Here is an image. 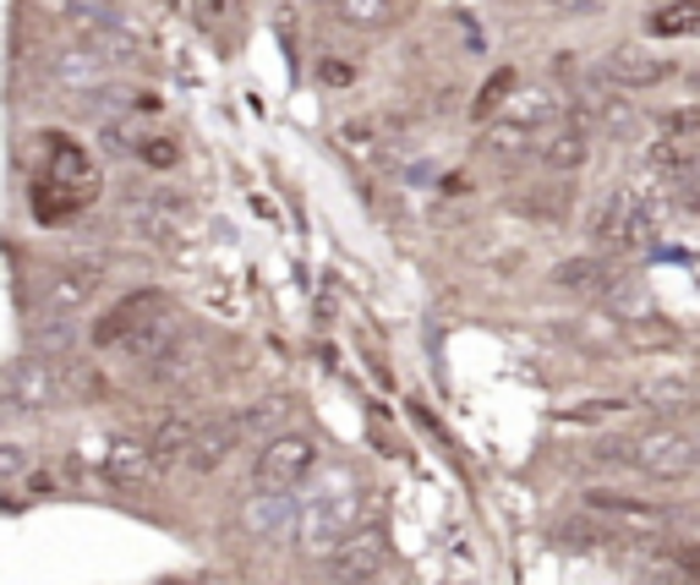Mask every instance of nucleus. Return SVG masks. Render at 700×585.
I'll return each mask as SVG.
<instances>
[{"instance_id": "8", "label": "nucleus", "mask_w": 700, "mask_h": 585, "mask_svg": "<svg viewBox=\"0 0 700 585\" xmlns=\"http://www.w3.org/2000/svg\"><path fill=\"white\" fill-rule=\"evenodd\" d=\"M105 285V262L93 258H77V262H56L45 279H39V313L45 318H71L82 313Z\"/></svg>"}, {"instance_id": "14", "label": "nucleus", "mask_w": 700, "mask_h": 585, "mask_svg": "<svg viewBox=\"0 0 700 585\" xmlns=\"http://www.w3.org/2000/svg\"><path fill=\"white\" fill-rule=\"evenodd\" d=\"M296 498L290 493H257L253 487V498L241 504V531L247 536H257V542H279V536H290L296 531Z\"/></svg>"}, {"instance_id": "4", "label": "nucleus", "mask_w": 700, "mask_h": 585, "mask_svg": "<svg viewBox=\"0 0 700 585\" xmlns=\"http://www.w3.org/2000/svg\"><path fill=\"white\" fill-rule=\"evenodd\" d=\"M61 33L71 44H82V50H99L105 61H131L137 56V39H131L127 28L116 22V11H105V6H93V0H66L61 11Z\"/></svg>"}, {"instance_id": "17", "label": "nucleus", "mask_w": 700, "mask_h": 585, "mask_svg": "<svg viewBox=\"0 0 700 585\" xmlns=\"http://www.w3.org/2000/svg\"><path fill=\"white\" fill-rule=\"evenodd\" d=\"M241 416H225V422H197V438H191V449L181 465H191L197 476H208V470H219L225 459H230V449L241 444Z\"/></svg>"}, {"instance_id": "19", "label": "nucleus", "mask_w": 700, "mask_h": 585, "mask_svg": "<svg viewBox=\"0 0 700 585\" xmlns=\"http://www.w3.org/2000/svg\"><path fill=\"white\" fill-rule=\"evenodd\" d=\"M559 542L574 547V553H619V547H624V536L608 520H597L591 509H585V515H570V520L559 525Z\"/></svg>"}, {"instance_id": "31", "label": "nucleus", "mask_w": 700, "mask_h": 585, "mask_svg": "<svg viewBox=\"0 0 700 585\" xmlns=\"http://www.w3.org/2000/svg\"><path fill=\"white\" fill-rule=\"evenodd\" d=\"M165 585H191V581H165Z\"/></svg>"}, {"instance_id": "2", "label": "nucleus", "mask_w": 700, "mask_h": 585, "mask_svg": "<svg viewBox=\"0 0 700 585\" xmlns=\"http://www.w3.org/2000/svg\"><path fill=\"white\" fill-rule=\"evenodd\" d=\"M619 459L651 482H690L700 470V427H684V422L645 427L619 444Z\"/></svg>"}, {"instance_id": "1", "label": "nucleus", "mask_w": 700, "mask_h": 585, "mask_svg": "<svg viewBox=\"0 0 700 585\" xmlns=\"http://www.w3.org/2000/svg\"><path fill=\"white\" fill-rule=\"evenodd\" d=\"M356 525H362V482L351 470H334L296 515V547L307 558H328Z\"/></svg>"}, {"instance_id": "29", "label": "nucleus", "mask_w": 700, "mask_h": 585, "mask_svg": "<svg viewBox=\"0 0 700 585\" xmlns=\"http://www.w3.org/2000/svg\"><path fill=\"white\" fill-rule=\"evenodd\" d=\"M553 11H564V17H597L602 11V0H548Z\"/></svg>"}, {"instance_id": "13", "label": "nucleus", "mask_w": 700, "mask_h": 585, "mask_svg": "<svg viewBox=\"0 0 700 585\" xmlns=\"http://www.w3.org/2000/svg\"><path fill=\"white\" fill-rule=\"evenodd\" d=\"M121 219H127V230L137 241H176V230H181V202L176 197H127V208H121Z\"/></svg>"}, {"instance_id": "5", "label": "nucleus", "mask_w": 700, "mask_h": 585, "mask_svg": "<svg viewBox=\"0 0 700 585\" xmlns=\"http://www.w3.org/2000/svg\"><path fill=\"white\" fill-rule=\"evenodd\" d=\"M318 465V444L307 433H279L268 438L253 459V487L257 493H296Z\"/></svg>"}, {"instance_id": "15", "label": "nucleus", "mask_w": 700, "mask_h": 585, "mask_svg": "<svg viewBox=\"0 0 700 585\" xmlns=\"http://www.w3.org/2000/svg\"><path fill=\"white\" fill-rule=\"evenodd\" d=\"M602 77H608L613 88H657V82L673 77V61H662V56H651V50H640V44H619V50H608Z\"/></svg>"}, {"instance_id": "23", "label": "nucleus", "mask_w": 700, "mask_h": 585, "mask_svg": "<svg viewBox=\"0 0 700 585\" xmlns=\"http://www.w3.org/2000/svg\"><path fill=\"white\" fill-rule=\"evenodd\" d=\"M191 438H197V422H191V416H165V422L148 433V449H154L159 465H176V459H187Z\"/></svg>"}, {"instance_id": "21", "label": "nucleus", "mask_w": 700, "mask_h": 585, "mask_svg": "<svg viewBox=\"0 0 700 585\" xmlns=\"http://www.w3.org/2000/svg\"><path fill=\"white\" fill-rule=\"evenodd\" d=\"M553 285H559V290H580V296L613 290V262L608 258H570V262L553 268Z\"/></svg>"}, {"instance_id": "9", "label": "nucleus", "mask_w": 700, "mask_h": 585, "mask_svg": "<svg viewBox=\"0 0 700 585\" xmlns=\"http://www.w3.org/2000/svg\"><path fill=\"white\" fill-rule=\"evenodd\" d=\"M159 318H170V296H159V290H131L121 296L99 324H93V345L99 350H121L127 339H137L148 324H159Z\"/></svg>"}, {"instance_id": "20", "label": "nucleus", "mask_w": 700, "mask_h": 585, "mask_svg": "<svg viewBox=\"0 0 700 585\" xmlns=\"http://www.w3.org/2000/svg\"><path fill=\"white\" fill-rule=\"evenodd\" d=\"M504 110H510L514 127L531 131V137H536V131H548L553 121H564V110H559V99H553L548 88H525V93H514Z\"/></svg>"}, {"instance_id": "16", "label": "nucleus", "mask_w": 700, "mask_h": 585, "mask_svg": "<svg viewBox=\"0 0 700 585\" xmlns=\"http://www.w3.org/2000/svg\"><path fill=\"white\" fill-rule=\"evenodd\" d=\"M159 470H165V465L154 459L148 438H110V444H105V476H110L116 487H148Z\"/></svg>"}, {"instance_id": "26", "label": "nucleus", "mask_w": 700, "mask_h": 585, "mask_svg": "<svg viewBox=\"0 0 700 585\" xmlns=\"http://www.w3.org/2000/svg\"><path fill=\"white\" fill-rule=\"evenodd\" d=\"M137 159H142L148 170H176V165H181V142H176V137H142V142H137Z\"/></svg>"}, {"instance_id": "27", "label": "nucleus", "mask_w": 700, "mask_h": 585, "mask_svg": "<svg viewBox=\"0 0 700 585\" xmlns=\"http://www.w3.org/2000/svg\"><path fill=\"white\" fill-rule=\"evenodd\" d=\"M33 476V455L22 444H0V482H22Z\"/></svg>"}, {"instance_id": "10", "label": "nucleus", "mask_w": 700, "mask_h": 585, "mask_svg": "<svg viewBox=\"0 0 700 585\" xmlns=\"http://www.w3.org/2000/svg\"><path fill=\"white\" fill-rule=\"evenodd\" d=\"M323 564H328V575L339 585H373L388 569V542H383L378 525H356Z\"/></svg>"}, {"instance_id": "3", "label": "nucleus", "mask_w": 700, "mask_h": 585, "mask_svg": "<svg viewBox=\"0 0 700 585\" xmlns=\"http://www.w3.org/2000/svg\"><path fill=\"white\" fill-rule=\"evenodd\" d=\"M657 208L635 187H613L591 214V241L613 258H645L657 247Z\"/></svg>"}, {"instance_id": "22", "label": "nucleus", "mask_w": 700, "mask_h": 585, "mask_svg": "<svg viewBox=\"0 0 700 585\" xmlns=\"http://www.w3.org/2000/svg\"><path fill=\"white\" fill-rule=\"evenodd\" d=\"M651 39H700V0H668L651 11Z\"/></svg>"}, {"instance_id": "11", "label": "nucleus", "mask_w": 700, "mask_h": 585, "mask_svg": "<svg viewBox=\"0 0 700 585\" xmlns=\"http://www.w3.org/2000/svg\"><path fill=\"white\" fill-rule=\"evenodd\" d=\"M585 509L597 515V520H608L624 542H662L673 520L657 509V504H635V498H619V493H591L585 498Z\"/></svg>"}, {"instance_id": "25", "label": "nucleus", "mask_w": 700, "mask_h": 585, "mask_svg": "<svg viewBox=\"0 0 700 585\" xmlns=\"http://www.w3.org/2000/svg\"><path fill=\"white\" fill-rule=\"evenodd\" d=\"M514 88H520V77H514L510 66H504V71H493V77L482 82V93H476L471 116H476V121H493V116H499V110L510 105V93H514Z\"/></svg>"}, {"instance_id": "7", "label": "nucleus", "mask_w": 700, "mask_h": 585, "mask_svg": "<svg viewBox=\"0 0 700 585\" xmlns=\"http://www.w3.org/2000/svg\"><path fill=\"white\" fill-rule=\"evenodd\" d=\"M0 394H6L11 416H45V410L61 405V394H66L61 367L45 361V356H22V361H11L0 373Z\"/></svg>"}, {"instance_id": "30", "label": "nucleus", "mask_w": 700, "mask_h": 585, "mask_svg": "<svg viewBox=\"0 0 700 585\" xmlns=\"http://www.w3.org/2000/svg\"><path fill=\"white\" fill-rule=\"evenodd\" d=\"M302 6H334V0H302Z\"/></svg>"}, {"instance_id": "12", "label": "nucleus", "mask_w": 700, "mask_h": 585, "mask_svg": "<svg viewBox=\"0 0 700 585\" xmlns=\"http://www.w3.org/2000/svg\"><path fill=\"white\" fill-rule=\"evenodd\" d=\"M531 153L548 165V170H559V176H570V170H580L585 159H591V127L585 121H553L548 131H536L531 137Z\"/></svg>"}, {"instance_id": "18", "label": "nucleus", "mask_w": 700, "mask_h": 585, "mask_svg": "<svg viewBox=\"0 0 700 585\" xmlns=\"http://www.w3.org/2000/svg\"><path fill=\"white\" fill-rule=\"evenodd\" d=\"M50 77L71 88V93H93V88H105L110 82V61L99 56V50H82V44H66L61 56L50 61Z\"/></svg>"}, {"instance_id": "24", "label": "nucleus", "mask_w": 700, "mask_h": 585, "mask_svg": "<svg viewBox=\"0 0 700 585\" xmlns=\"http://www.w3.org/2000/svg\"><path fill=\"white\" fill-rule=\"evenodd\" d=\"M334 17L356 33H383L394 22V0H334Z\"/></svg>"}, {"instance_id": "28", "label": "nucleus", "mask_w": 700, "mask_h": 585, "mask_svg": "<svg viewBox=\"0 0 700 585\" xmlns=\"http://www.w3.org/2000/svg\"><path fill=\"white\" fill-rule=\"evenodd\" d=\"M318 77L328 82V88H351V82H356V66H345V61H323V66H318Z\"/></svg>"}, {"instance_id": "6", "label": "nucleus", "mask_w": 700, "mask_h": 585, "mask_svg": "<svg viewBox=\"0 0 700 585\" xmlns=\"http://www.w3.org/2000/svg\"><path fill=\"white\" fill-rule=\"evenodd\" d=\"M39 181L61 187V192H71L88 208V202L99 197V165H93L88 148L71 142L66 131H45V137H39Z\"/></svg>"}]
</instances>
